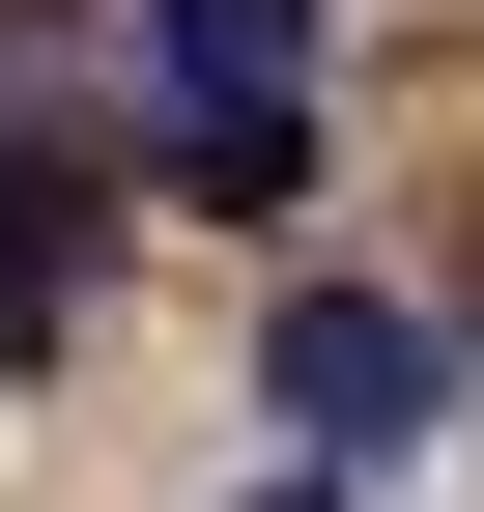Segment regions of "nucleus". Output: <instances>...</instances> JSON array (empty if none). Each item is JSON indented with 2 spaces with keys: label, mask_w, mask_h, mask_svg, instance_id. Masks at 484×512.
Returning a JSON list of instances; mask_svg holds the SVG:
<instances>
[{
  "label": "nucleus",
  "mask_w": 484,
  "mask_h": 512,
  "mask_svg": "<svg viewBox=\"0 0 484 512\" xmlns=\"http://www.w3.org/2000/svg\"><path fill=\"white\" fill-rule=\"evenodd\" d=\"M143 114H171V200L285 228L314 200V0H143Z\"/></svg>",
  "instance_id": "1"
},
{
  "label": "nucleus",
  "mask_w": 484,
  "mask_h": 512,
  "mask_svg": "<svg viewBox=\"0 0 484 512\" xmlns=\"http://www.w3.org/2000/svg\"><path fill=\"white\" fill-rule=\"evenodd\" d=\"M257 399L314 427V484H371V456H428V399H456V342H428L399 285H285V313H257Z\"/></svg>",
  "instance_id": "2"
},
{
  "label": "nucleus",
  "mask_w": 484,
  "mask_h": 512,
  "mask_svg": "<svg viewBox=\"0 0 484 512\" xmlns=\"http://www.w3.org/2000/svg\"><path fill=\"white\" fill-rule=\"evenodd\" d=\"M86 228H114L86 171H57V143H0V370H29L57 313H86Z\"/></svg>",
  "instance_id": "3"
},
{
  "label": "nucleus",
  "mask_w": 484,
  "mask_h": 512,
  "mask_svg": "<svg viewBox=\"0 0 484 512\" xmlns=\"http://www.w3.org/2000/svg\"><path fill=\"white\" fill-rule=\"evenodd\" d=\"M257 512H342V484H257Z\"/></svg>",
  "instance_id": "4"
}]
</instances>
